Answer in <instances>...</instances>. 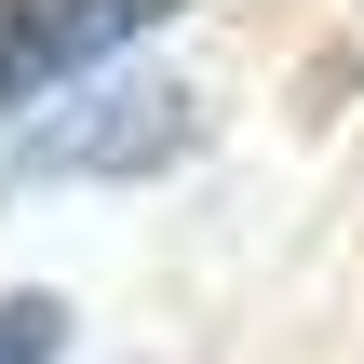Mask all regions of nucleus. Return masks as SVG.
Returning a JSON list of instances; mask_svg holds the SVG:
<instances>
[{
  "mask_svg": "<svg viewBox=\"0 0 364 364\" xmlns=\"http://www.w3.org/2000/svg\"><path fill=\"white\" fill-rule=\"evenodd\" d=\"M0 364H68V311L54 297H0Z\"/></svg>",
  "mask_w": 364,
  "mask_h": 364,
  "instance_id": "nucleus-3",
  "label": "nucleus"
},
{
  "mask_svg": "<svg viewBox=\"0 0 364 364\" xmlns=\"http://www.w3.org/2000/svg\"><path fill=\"white\" fill-rule=\"evenodd\" d=\"M176 0H0V122L41 108L54 81H95L108 54H135Z\"/></svg>",
  "mask_w": 364,
  "mask_h": 364,
  "instance_id": "nucleus-2",
  "label": "nucleus"
},
{
  "mask_svg": "<svg viewBox=\"0 0 364 364\" xmlns=\"http://www.w3.org/2000/svg\"><path fill=\"white\" fill-rule=\"evenodd\" d=\"M189 135H203V122H189V81H162V68L108 81V68H95L68 108H54V95L27 108V135H14V176H162Z\"/></svg>",
  "mask_w": 364,
  "mask_h": 364,
  "instance_id": "nucleus-1",
  "label": "nucleus"
}]
</instances>
